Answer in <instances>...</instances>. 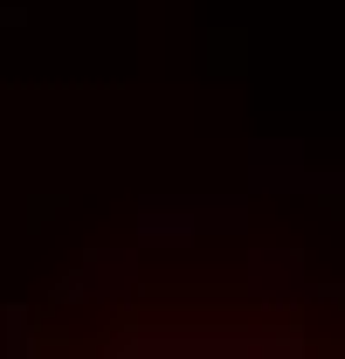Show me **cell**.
Returning <instances> with one entry per match:
<instances>
[{
	"label": "cell",
	"instance_id": "6da1fadb",
	"mask_svg": "<svg viewBox=\"0 0 345 359\" xmlns=\"http://www.w3.org/2000/svg\"><path fill=\"white\" fill-rule=\"evenodd\" d=\"M104 353L118 359H304L311 332L297 318H125Z\"/></svg>",
	"mask_w": 345,
	"mask_h": 359
},
{
	"label": "cell",
	"instance_id": "7a4b0ae2",
	"mask_svg": "<svg viewBox=\"0 0 345 359\" xmlns=\"http://www.w3.org/2000/svg\"><path fill=\"white\" fill-rule=\"evenodd\" d=\"M242 290H249V304L256 311H325V276H311V256L290 249V242H256L249 249V263H242Z\"/></svg>",
	"mask_w": 345,
	"mask_h": 359
},
{
	"label": "cell",
	"instance_id": "3957f363",
	"mask_svg": "<svg viewBox=\"0 0 345 359\" xmlns=\"http://www.w3.org/2000/svg\"><path fill=\"white\" fill-rule=\"evenodd\" d=\"M138 290H145V263H138V249H90L83 263L55 283V311H83V304L118 311V304H131Z\"/></svg>",
	"mask_w": 345,
	"mask_h": 359
},
{
	"label": "cell",
	"instance_id": "277c9868",
	"mask_svg": "<svg viewBox=\"0 0 345 359\" xmlns=\"http://www.w3.org/2000/svg\"><path fill=\"white\" fill-rule=\"evenodd\" d=\"M249 194H269V201H290V194H311V145L297 132H262L249 138Z\"/></svg>",
	"mask_w": 345,
	"mask_h": 359
},
{
	"label": "cell",
	"instance_id": "5b68a950",
	"mask_svg": "<svg viewBox=\"0 0 345 359\" xmlns=\"http://www.w3.org/2000/svg\"><path fill=\"white\" fill-rule=\"evenodd\" d=\"M138 242L145 249H194L201 242V222H194L187 194H145L138 201Z\"/></svg>",
	"mask_w": 345,
	"mask_h": 359
},
{
	"label": "cell",
	"instance_id": "8992f818",
	"mask_svg": "<svg viewBox=\"0 0 345 359\" xmlns=\"http://www.w3.org/2000/svg\"><path fill=\"white\" fill-rule=\"evenodd\" d=\"M201 235H249V194H187Z\"/></svg>",
	"mask_w": 345,
	"mask_h": 359
},
{
	"label": "cell",
	"instance_id": "52a82bcc",
	"mask_svg": "<svg viewBox=\"0 0 345 359\" xmlns=\"http://www.w3.org/2000/svg\"><path fill=\"white\" fill-rule=\"evenodd\" d=\"M35 332H42V318L28 311V304H0V359L35 353Z\"/></svg>",
	"mask_w": 345,
	"mask_h": 359
},
{
	"label": "cell",
	"instance_id": "ba28073f",
	"mask_svg": "<svg viewBox=\"0 0 345 359\" xmlns=\"http://www.w3.org/2000/svg\"><path fill=\"white\" fill-rule=\"evenodd\" d=\"M311 194H318V201H332V208H339V222H345V173H325V166H311Z\"/></svg>",
	"mask_w": 345,
	"mask_h": 359
},
{
	"label": "cell",
	"instance_id": "9c48e42d",
	"mask_svg": "<svg viewBox=\"0 0 345 359\" xmlns=\"http://www.w3.org/2000/svg\"><path fill=\"white\" fill-rule=\"evenodd\" d=\"M0 28H21V7H0Z\"/></svg>",
	"mask_w": 345,
	"mask_h": 359
},
{
	"label": "cell",
	"instance_id": "30bf717a",
	"mask_svg": "<svg viewBox=\"0 0 345 359\" xmlns=\"http://www.w3.org/2000/svg\"><path fill=\"white\" fill-rule=\"evenodd\" d=\"M339 297H345V283H339Z\"/></svg>",
	"mask_w": 345,
	"mask_h": 359
}]
</instances>
